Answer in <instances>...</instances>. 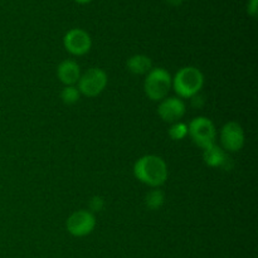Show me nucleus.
I'll return each mask as SVG.
<instances>
[{"label": "nucleus", "mask_w": 258, "mask_h": 258, "mask_svg": "<svg viewBox=\"0 0 258 258\" xmlns=\"http://www.w3.org/2000/svg\"><path fill=\"white\" fill-rule=\"evenodd\" d=\"M134 176L140 183L158 188L168 180L169 171L165 160L158 155H144L134 164Z\"/></svg>", "instance_id": "nucleus-1"}, {"label": "nucleus", "mask_w": 258, "mask_h": 258, "mask_svg": "<svg viewBox=\"0 0 258 258\" xmlns=\"http://www.w3.org/2000/svg\"><path fill=\"white\" fill-rule=\"evenodd\" d=\"M204 86V76L201 70L193 66L180 68L171 77V87L179 98H193Z\"/></svg>", "instance_id": "nucleus-2"}, {"label": "nucleus", "mask_w": 258, "mask_h": 258, "mask_svg": "<svg viewBox=\"0 0 258 258\" xmlns=\"http://www.w3.org/2000/svg\"><path fill=\"white\" fill-rule=\"evenodd\" d=\"M171 90V76L165 68H151L144 81V91L149 100L160 102Z\"/></svg>", "instance_id": "nucleus-3"}, {"label": "nucleus", "mask_w": 258, "mask_h": 258, "mask_svg": "<svg viewBox=\"0 0 258 258\" xmlns=\"http://www.w3.org/2000/svg\"><path fill=\"white\" fill-rule=\"evenodd\" d=\"M188 135L193 143L201 149H207L214 145L217 140V130L213 121L206 116L193 118L188 125Z\"/></svg>", "instance_id": "nucleus-4"}, {"label": "nucleus", "mask_w": 258, "mask_h": 258, "mask_svg": "<svg viewBox=\"0 0 258 258\" xmlns=\"http://www.w3.org/2000/svg\"><path fill=\"white\" fill-rule=\"evenodd\" d=\"M107 73L97 67H92L81 75L77 82V88L81 95L86 97H96L105 91L107 86Z\"/></svg>", "instance_id": "nucleus-5"}, {"label": "nucleus", "mask_w": 258, "mask_h": 258, "mask_svg": "<svg viewBox=\"0 0 258 258\" xmlns=\"http://www.w3.org/2000/svg\"><path fill=\"white\" fill-rule=\"evenodd\" d=\"M67 232L73 237H86L96 228V217L90 211L81 209L68 217L66 222Z\"/></svg>", "instance_id": "nucleus-6"}, {"label": "nucleus", "mask_w": 258, "mask_h": 258, "mask_svg": "<svg viewBox=\"0 0 258 258\" xmlns=\"http://www.w3.org/2000/svg\"><path fill=\"white\" fill-rule=\"evenodd\" d=\"M222 149L226 153H237L244 145V131L242 126L236 121H229L224 123L219 134Z\"/></svg>", "instance_id": "nucleus-7"}, {"label": "nucleus", "mask_w": 258, "mask_h": 258, "mask_svg": "<svg viewBox=\"0 0 258 258\" xmlns=\"http://www.w3.org/2000/svg\"><path fill=\"white\" fill-rule=\"evenodd\" d=\"M63 47L72 55H85L92 47V39L86 30L81 28L70 29L63 37Z\"/></svg>", "instance_id": "nucleus-8"}, {"label": "nucleus", "mask_w": 258, "mask_h": 258, "mask_svg": "<svg viewBox=\"0 0 258 258\" xmlns=\"http://www.w3.org/2000/svg\"><path fill=\"white\" fill-rule=\"evenodd\" d=\"M186 106L181 98L165 97L158 106V115L164 122L175 123L185 115Z\"/></svg>", "instance_id": "nucleus-9"}, {"label": "nucleus", "mask_w": 258, "mask_h": 258, "mask_svg": "<svg viewBox=\"0 0 258 258\" xmlns=\"http://www.w3.org/2000/svg\"><path fill=\"white\" fill-rule=\"evenodd\" d=\"M57 77L64 86H76L81 77V67L76 60L64 59L58 64Z\"/></svg>", "instance_id": "nucleus-10"}, {"label": "nucleus", "mask_w": 258, "mask_h": 258, "mask_svg": "<svg viewBox=\"0 0 258 258\" xmlns=\"http://www.w3.org/2000/svg\"><path fill=\"white\" fill-rule=\"evenodd\" d=\"M203 160L211 168H227L229 163L228 154L217 144L204 149Z\"/></svg>", "instance_id": "nucleus-11"}, {"label": "nucleus", "mask_w": 258, "mask_h": 258, "mask_svg": "<svg viewBox=\"0 0 258 258\" xmlns=\"http://www.w3.org/2000/svg\"><path fill=\"white\" fill-rule=\"evenodd\" d=\"M126 67L134 75H146L153 68V62L148 55L135 54L128 58Z\"/></svg>", "instance_id": "nucleus-12"}, {"label": "nucleus", "mask_w": 258, "mask_h": 258, "mask_svg": "<svg viewBox=\"0 0 258 258\" xmlns=\"http://www.w3.org/2000/svg\"><path fill=\"white\" fill-rule=\"evenodd\" d=\"M165 203V194L160 189H153L145 197V206L150 211H158Z\"/></svg>", "instance_id": "nucleus-13"}, {"label": "nucleus", "mask_w": 258, "mask_h": 258, "mask_svg": "<svg viewBox=\"0 0 258 258\" xmlns=\"http://www.w3.org/2000/svg\"><path fill=\"white\" fill-rule=\"evenodd\" d=\"M80 97L81 93L77 86H64V88L60 92V100L66 105H75L80 101Z\"/></svg>", "instance_id": "nucleus-14"}, {"label": "nucleus", "mask_w": 258, "mask_h": 258, "mask_svg": "<svg viewBox=\"0 0 258 258\" xmlns=\"http://www.w3.org/2000/svg\"><path fill=\"white\" fill-rule=\"evenodd\" d=\"M169 136H170L171 140L174 141H180L188 136V125L184 122H178L171 123V127L169 128Z\"/></svg>", "instance_id": "nucleus-15"}, {"label": "nucleus", "mask_w": 258, "mask_h": 258, "mask_svg": "<svg viewBox=\"0 0 258 258\" xmlns=\"http://www.w3.org/2000/svg\"><path fill=\"white\" fill-rule=\"evenodd\" d=\"M105 207V201H103L102 197L95 196L91 198L90 201V212L91 213H96V212H101Z\"/></svg>", "instance_id": "nucleus-16"}, {"label": "nucleus", "mask_w": 258, "mask_h": 258, "mask_svg": "<svg viewBox=\"0 0 258 258\" xmlns=\"http://www.w3.org/2000/svg\"><path fill=\"white\" fill-rule=\"evenodd\" d=\"M258 12V0H248L247 3V13L249 17L256 18Z\"/></svg>", "instance_id": "nucleus-17"}, {"label": "nucleus", "mask_w": 258, "mask_h": 258, "mask_svg": "<svg viewBox=\"0 0 258 258\" xmlns=\"http://www.w3.org/2000/svg\"><path fill=\"white\" fill-rule=\"evenodd\" d=\"M166 3H168L169 5H171V7H180L181 4H183L184 0H165Z\"/></svg>", "instance_id": "nucleus-18"}, {"label": "nucleus", "mask_w": 258, "mask_h": 258, "mask_svg": "<svg viewBox=\"0 0 258 258\" xmlns=\"http://www.w3.org/2000/svg\"><path fill=\"white\" fill-rule=\"evenodd\" d=\"M77 4H88V3L93 2V0H75Z\"/></svg>", "instance_id": "nucleus-19"}]
</instances>
